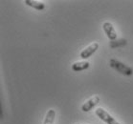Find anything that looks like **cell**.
Instances as JSON below:
<instances>
[{
    "label": "cell",
    "instance_id": "6da1fadb",
    "mask_svg": "<svg viewBox=\"0 0 133 124\" xmlns=\"http://www.w3.org/2000/svg\"><path fill=\"white\" fill-rule=\"evenodd\" d=\"M109 65L112 67L113 69H115L118 73L124 75V76H129L133 75V69L131 67L127 66L124 63L121 62L120 60L116 59V58H111L109 61Z\"/></svg>",
    "mask_w": 133,
    "mask_h": 124
},
{
    "label": "cell",
    "instance_id": "7a4b0ae2",
    "mask_svg": "<svg viewBox=\"0 0 133 124\" xmlns=\"http://www.w3.org/2000/svg\"><path fill=\"white\" fill-rule=\"evenodd\" d=\"M95 113H96V115H97L102 120L104 121L105 123H107V124H121V123H119L115 118H113L112 115H110V114H108V113L106 112L104 109H103V108H97L96 111H95Z\"/></svg>",
    "mask_w": 133,
    "mask_h": 124
},
{
    "label": "cell",
    "instance_id": "3957f363",
    "mask_svg": "<svg viewBox=\"0 0 133 124\" xmlns=\"http://www.w3.org/2000/svg\"><path fill=\"white\" fill-rule=\"evenodd\" d=\"M101 97L99 96H93L91 97L88 100H86L83 104L82 105V112H89L91 110L93 109L95 106L97 105L98 103L100 102Z\"/></svg>",
    "mask_w": 133,
    "mask_h": 124
},
{
    "label": "cell",
    "instance_id": "277c9868",
    "mask_svg": "<svg viewBox=\"0 0 133 124\" xmlns=\"http://www.w3.org/2000/svg\"><path fill=\"white\" fill-rule=\"evenodd\" d=\"M99 43L98 42H93L91 43L90 45L87 46L84 50H82L81 52V54H79V56L82 58V59H87L88 57H90L91 55H93L95 52L97 51L98 49H99Z\"/></svg>",
    "mask_w": 133,
    "mask_h": 124
},
{
    "label": "cell",
    "instance_id": "5b68a950",
    "mask_svg": "<svg viewBox=\"0 0 133 124\" xmlns=\"http://www.w3.org/2000/svg\"><path fill=\"white\" fill-rule=\"evenodd\" d=\"M103 29L104 31V33H105L106 37H108L109 40H111V41H114V40L117 38V33H116L115 29L113 27V25L112 23L110 22L106 21L104 22L103 24Z\"/></svg>",
    "mask_w": 133,
    "mask_h": 124
},
{
    "label": "cell",
    "instance_id": "8992f818",
    "mask_svg": "<svg viewBox=\"0 0 133 124\" xmlns=\"http://www.w3.org/2000/svg\"><path fill=\"white\" fill-rule=\"evenodd\" d=\"M90 66V63L87 60H82V61H77L72 65V70L74 72H81V71H84L88 69Z\"/></svg>",
    "mask_w": 133,
    "mask_h": 124
},
{
    "label": "cell",
    "instance_id": "52a82bcc",
    "mask_svg": "<svg viewBox=\"0 0 133 124\" xmlns=\"http://www.w3.org/2000/svg\"><path fill=\"white\" fill-rule=\"evenodd\" d=\"M24 3L27 5V6H30L32 8L36 10H38V11H43L45 9V4L41 2V1H36V0H25Z\"/></svg>",
    "mask_w": 133,
    "mask_h": 124
},
{
    "label": "cell",
    "instance_id": "ba28073f",
    "mask_svg": "<svg viewBox=\"0 0 133 124\" xmlns=\"http://www.w3.org/2000/svg\"><path fill=\"white\" fill-rule=\"evenodd\" d=\"M55 118H56V111L54 109L48 110L45 118H44L43 124H54Z\"/></svg>",
    "mask_w": 133,
    "mask_h": 124
},
{
    "label": "cell",
    "instance_id": "9c48e42d",
    "mask_svg": "<svg viewBox=\"0 0 133 124\" xmlns=\"http://www.w3.org/2000/svg\"><path fill=\"white\" fill-rule=\"evenodd\" d=\"M77 124H78V123H77Z\"/></svg>",
    "mask_w": 133,
    "mask_h": 124
}]
</instances>
